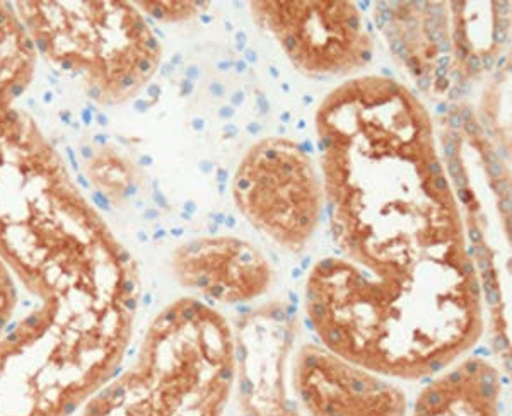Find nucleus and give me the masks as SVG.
I'll use <instances>...</instances> for the list:
<instances>
[{
  "mask_svg": "<svg viewBox=\"0 0 512 416\" xmlns=\"http://www.w3.org/2000/svg\"><path fill=\"white\" fill-rule=\"evenodd\" d=\"M405 174L383 200L371 174L330 197L338 255L313 266L306 312L323 347L374 374L422 379L482 335V285L451 191Z\"/></svg>",
  "mask_w": 512,
  "mask_h": 416,
  "instance_id": "obj_1",
  "label": "nucleus"
},
{
  "mask_svg": "<svg viewBox=\"0 0 512 416\" xmlns=\"http://www.w3.org/2000/svg\"><path fill=\"white\" fill-rule=\"evenodd\" d=\"M65 181L55 200L0 202V258L38 306L0 340V416H74L122 367L137 266Z\"/></svg>",
  "mask_w": 512,
  "mask_h": 416,
  "instance_id": "obj_2",
  "label": "nucleus"
},
{
  "mask_svg": "<svg viewBox=\"0 0 512 416\" xmlns=\"http://www.w3.org/2000/svg\"><path fill=\"white\" fill-rule=\"evenodd\" d=\"M236 382V345L222 314L181 299L152 321L134 362L81 416H222Z\"/></svg>",
  "mask_w": 512,
  "mask_h": 416,
  "instance_id": "obj_3",
  "label": "nucleus"
},
{
  "mask_svg": "<svg viewBox=\"0 0 512 416\" xmlns=\"http://www.w3.org/2000/svg\"><path fill=\"white\" fill-rule=\"evenodd\" d=\"M30 7V4H26ZM21 9L36 50L67 70H91V96L127 98L158 69L161 47L134 7L122 2H35Z\"/></svg>",
  "mask_w": 512,
  "mask_h": 416,
  "instance_id": "obj_4",
  "label": "nucleus"
},
{
  "mask_svg": "<svg viewBox=\"0 0 512 416\" xmlns=\"http://www.w3.org/2000/svg\"><path fill=\"white\" fill-rule=\"evenodd\" d=\"M233 195L245 219L291 253L303 251L320 224L323 198L313 162L289 140L256 144L239 166Z\"/></svg>",
  "mask_w": 512,
  "mask_h": 416,
  "instance_id": "obj_5",
  "label": "nucleus"
},
{
  "mask_svg": "<svg viewBox=\"0 0 512 416\" xmlns=\"http://www.w3.org/2000/svg\"><path fill=\"white\" fill-rule=\"evenodd\" d=\"M251 11L308 76L350 74L371 62L373 38L350 2H251Z\"/></svg>",
  "mask_w": 512,
  "mask_h": 416,
  "instance_id": "obj_6",
  "label": "nucleus"
},
{
  "mask_svg": "<svg viewBox=\"0 0 512 416\" xmlns=\"http://www.w3.org/2000/svg\"><path fill=\"white\" fill-rule=\"evenodd\" d=\"M296 321L286 304L250 312L238 326L236 381L245 416H308L287 382Z\"/></svg>",
  "mask_w": 512,
  "mask_h": 416,
  "instance_id": "obj_7",
  "label": "nucleus"
},
{
  "mask_svg": "<svg viewBox=\"0 0 512 416\" xmlns=\"http://www.w3.org/2000/svg\"><path fill=\"white\" fill-rule=\"evenodd\" d=\"M383 376L318 345L292 367V391L308 416H407V396Z\"/></svg>",
  "mask_w": 512,
  "mask_h": 416,
  "instance_id": "obj_8",
  "label": "nucleus"
},
{
  "mask_svg": "<svg viewBox=\"0 0 512 416\" xmlns=\"http://www.w3.org/2000/svg\"><path fill=\"white\" fill-rule=\"evenodd\" d=\"M176 278L187 289L221 304H245L267 294L274 270L262 251L238 237H204L173 256Z\"/></svg>",
  "mask_w": 512,
  "mask_h": 416,
  "instance_id": "obj_9",
  "label": "nucleus"
},
{
  "mask_svg": "<svg viewBox=\"0 0 512 416\" xmlns=\"http://www.w3.org/2000/svg\"><path fill=\"white\" fill-rule=\"evenodd\" d=\"M412 416H502L499 372L487 360H466L422 391Z\"/></svg>",
  "mask_w": 512,
  "mask_h": 416,
  "instance_id": "obj_10",
  "label": "nucleus"
},
{
  "mask_svg": "<svg viewBox=\"0 0 512 416\" xmlns=\"http://www.w3.org/2000/svg\"><path fill=\"white\" fill-rule=\"evenodd\" d=\"M18 306V289L9 266L0 258V336L12 326V316Z\"/></svg>",
  "mask_w": 512,
  "mask_h": 416,
  "instance_id": "obj_11",
  "label": "nucleus"
},
{
  "mask_svg": "<svg viewBox=\"0 0 512 416\" xmlns=\"http://www.w3.org/2000/svg\"><path fill=\"white\" fill-rule=\"evenodd\" d=\"M142 7H149L147 12L152 14L154 18L161 19V21H185V19L193 18L195 14H197V4H192V2H152V4H147V2H142L139 4Z\"/></svg>",
  "mask_w": 512,
  "mask_h": 416,
  "instance_id": "obj_12",
  "label": "nucleus"
},
{
  "mask_svg": "<svg viewBox=\"0 0 512 416\" xmlns=\"http://www.w3.org/2000/svg\"><path fill=\"white\" fill-rule=\"evenodd\" d=\"M391 48H393V52L398 55V57H408V45L407 41L403 40V38H395V40L391 41Z\"/></svg>",
  "mask_w": 512,
  "mask_h": 416,
  "instance_id": "obj_13",
  "label": "nucleus"
},
{
  "mask_svg": "<svg viewBox=\"0 0 512 416\" xmlns=\"http://www.w3.org/2000/svg\"><path fill=\"white\" fill-rule=\"evenodd\" d=\"M492 188H494L495 193H497L499 197H504L507 193H511V181L506 180V178L495 180Z\"/></svg>",
  "mask_w": 512,
  "mask_h": 416,
  "instance_id": "obj_14",
  "label": "nucleus"
},
{
  "mask_svg": "<svg viewBox=\"0 0 512 416\" xmlns=\"http://www.w3.org/2000/svg\"><path fill=\"white\" fill-rule=\"evenodd\" d=\"M489 173L494 180H501V178H506V169L502 166L501 161L490 162L489 164Z\"/></svg>",
  "mask_w": 512,
  "mask_h": 416,
  "instance_id": "obj_15",
  "label": "nucleus"
},
{
  "mask_svg": "<svg viewBox=\"0 0 512 416\" xmlns=\"http://www.w3.org/2000/svg\"><path fill=\"white\" fill-rule=\"evenodd\" d=\"M448 171L451 176L454 178H458L460 174L465 173L463 171V166H461L460 157H454V159H448Z\"/></svg>",
  "mask_w": 512,
  "mask_h": 416,
  "instance_id": "obj_16",
  "label": "nucleus"
},
{
  "mask_svg": "<svg viewBox=\"0 0 512 416\" xmlns=\"http://www.w3.org/2000/svg\"><path fill=\"white\" fill-rule=\"evenodd\" d=\"M463 130H465L468 135H480L482 133V128L478 125L475 120H468V122H463Z\"/></svg>",
  "mask_w": 512,
  "mask_h": 416,
  "instance_id": "obj_17",
  "label": "nucleus"
},
{
  "mask_svg": "<svg viewBox=\"0 0 512 416\" xmlns=\"http://www.w3.org/2000/svg\"><path fill=\"white\" fill-rule=\"evenodd\" d=\"M511 203V193H507V195H504V197L501 198V202H499V210H501L502 214H511Z\"/></svg>",
  "mask_w": 512,
  "mask_h": 416,
  "instance_id": "obj_18",
  "label": "nucleus"
},
{
  "mask_svg": "<svg viewBox=\"0 0 512 416\" xmlns=\"http://www.w3.org/2000/svg\"><path fill=\"white\" fill-rule=\"evenodd\" d=\"M444 152H446L448 159H454V157H458V145H456V142H446Z\"/></svg>",
  "mask_w": 512,
  "mask_h": 416,
  "instance_id": "obj_19",
  "label": "nucleus"
},
{
  "mask_svg": "<svg viewBox=\"0 0 512 416\" xmlns=\"http://www.w3.org/2000/svg\"><path fill=\"white\" fill-rule=\"evenodd\" d=\"M466 62H468V67H470L472 72H478V70L482 69V58L478 57V55H472Z\"/></svg>",
  "mask_w": 512,
  "mask_h": 416,
  "instance_id": "obj_20",
  "label": "nucleus"
},
{
  "mask_svg": "<svg viewBox=\"0 0 512 416\" xmlns=\"http://www.w3.org/2000/svg\"><path fill=\"white\" fill-rule=\"evenodd\" d=\"M449 125H451V128H454V130H458V128L463 127V120H461V116H451V118H449Z\"/></svg>",
  "mask_w": 512,
  "mask_h": 416,
  "instance_id": "obj_21",
  "label": "nucleus"
}]
</instances>
